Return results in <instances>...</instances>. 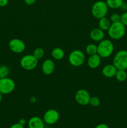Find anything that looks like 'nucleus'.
I'll use <instances>...</instances> for the list:
<instances>
[{
	"mask_svg": "<svg viewBox=\"0 0 127 128\" xmlns=\"http://www.w3.org/2000/svg\"><path fill=\"white\" fill-rule=\"evenodd\" d=\"M110 20L112 22H117L120 21V15L118 13H113L110 17Z\"/></svg>",
	"mask_w": 127,
	"mask_h": 128,
	"instance_id": "24",
	"label": "nucleus"
},
{
	"mask_svg": "<svg viewBox=\"0 0 127 128\" xmlns=\"http://www.w3.org/2000/svg\"><path fill=\"white\" fill-rule=\"evenodd\" d=\"M85 51L90 56L97 54V46L94 44H89L86 46Z\"/></svg>",
	"mask_w": 127,
	"mask_h": 128,
	"instance_id": "20",
	"label": "nucleus"
},
{
	"mask_svg": "<svg viewBox=\"0 0 127 128\" xmlns=\"http://www.w3.org/2000/svg\"><path fill=\"white\" fill-rule=\"evenodd\" d=\"M24 1L27 5H32L36 2V0H24Z\"/></svg>",
	"mask_w": 127,
	"mask_h": 128,
	"instance_id": "29",
	"label": "nucleus"
},
{
	"mask_svg": "<svg viewBox=\"0 0 127 128\" xmlns=\"http://www.w3.org/2000/svg\"><path fill=\"white\" fill-rule=\"evenodd\" d=\"M111 24L112 22L110 20V19H108V18L103 17L102 18L99 19V21H98V27L99 28H100L101 30L104 31H108V30L109 29V28L110 27Z\"/></svg>",
	"mask_w": 127,
	"mask_h": 128,
	"instance_id": "16",
	"label": "nucleus"
},
{
	"mask_svg": "<svg viewBox=\"0 0 127 128\" xmlns=\"http://www.w3.org/2000/svg\"><path fill=\"white\" fill-rule=\"evenodd\" d=\"M38 60L32 54H27L22 57L20 61L21 66L25 70L31 71L37 67Z\"/></svg>",
	"mask_w": 127,
	"mask_h": 128,
	"instance_id": "6",
	"label": "nucleus"
},
{
	"mask_svg": "<svg viewBox=\"0 0 127 128\" xmlns=\"http://www.w3.org/2000/svg\"><path fill=\"white\" fill-rule=\"evenodd\" d=\"M108 6L106 2L103 1H98L95 2L92 7L91 12L93 17L97 19H100L105 17L108 12Z\"/></svg>",
	"mask_w": 127,
	"mask_h": 128,
	"instance_id": "3",
	"label": "nucleus"
},
{
	"mask_svg": "<svg viewBox=\"0 0 127 128\" xmlns=\"http://www.w3.org/2000/svg\"><path fill=\"white\" fill-rule=\"evenodd\" d=\"M18 122L19 124H21V125H22V126H24V125L26 124V120L24 118H21L19 120Z\"/></svg>",
	"mask_w": 127,
	"mask_h": 128,
	"instance_id": "31",
	"label": "nucleus"
},
{
	"mask_svg": "<svg viewBox=\"0 0 127 128\" xmlns=\"http://www.w3.org/2000/svg\"><path fill=\"white\" fill-rule=\"evenodd\" d=\"M1 101H2V94L0 92V103L1 102Z\"/></svg>",
	"mask_w": 127,
	"mask_h": 128,
	"instance_id": "32",
	"label": "nucleus"
},
{
	"mask_svg": "<svg viewBox=\"0 0 127 128\" xmlns=\"http://www.w3.org/2000/svg\"><path fill=\"white\" fill-rule=\"evenodd\" d=\"M51 56L54 60H61L64 57L65 52L61 48H55L51 52Z\"/></svg>",
	"mask_w": 127,
	"mask_h": 128,
	"instance_id": "17",
	"label": "nucleus"
},
{
	"mask_svg": "<svg viewBox=\"0 0 127 128\" xmlns=\"http://www.w3.org/2000/svg\"><path fill=\"white\" fill-rule=\"evenodd\" d=\"M16 88L15 82L8 77L0 79V92L2 94H9L13 92Z\"/></svg>",
	"mask_w": 127,
	"mask_h": 128,
	"instance_id": "7",
	"label": "nucleus"
},
{
	"mask_svg": "<svg viewBox=\"0 0 127 128\" xmlns=\"http://www.w3.org/2000/svg\"></svg>",
	"mask_w": 127,
	"mask_h": 128,
	"instance_id": "33",
	"label": "nucleus"
},
{
	"mask_svg": "<svg viewBox=\"0 0 127 128\" xmlns=\"http://www.w3.org/2000/svg\"><path fill=\"white\" fill-rule=\"evenodd\" d=\"M123 2V0H106L107 6L112 9L120 8Z\"/></svg>",
	"mask_w": 127,
	"mask_h": 128,
	"instance_id": "18",
	"label": "nucleus"
},
{
	"mask_svg": "<svg viewBox=\"0 0 127 128\" xmlns=\"http://www.w3.org/2000/svg\"><path fill=\"white\" fill-rule=\"evenodd\" d=\"M95 128H109V127H108V125L106 124L101 123V124H99L97 125V126L95 127Z\"/></svg>",
	"mask_w": 127,
	"mask_h": 128,
	"instance_id": "28",
	"label": "nucleus"
},
{
	"mask_svg": "<svg viewBox=\"0 0 127 128\" xmlns=\"http://www.w3.org/2000/svg\"><path fill=\"white\" fill-rule=\"evenodd\" d=\"M117 69L114 65L112 64H107L102 68V73L105 77L108 78H111L115 76L116 73H117Z\"/></svg>",
	"mask_w": 127,
	"mask_h": 128,
	"instance_id": "12",
	"label": "nucleus"
},
{
	"mask_svg": "<svg viewBox=\"0 0 127 128\" xmlns=\"http://www.w3.org/2000/svg\"><path fill=\"white\" fill-rule=\"evenodd\" d=\"M90 37L93 41L100 42L104 39L105 33L103 30L99 28L93 29L90 32Z\"/></svg>",
	"mask_w": 127,
	"mask_h": 128,
	"instance_id": "13",
	"label": "nucleus"
},
{
	"mask_svg": "<svg viewBox=\"0 0 127 128\" xmlns=\"http://www.w3.org/2000/svg\"><path fill=\"white\" fill-rule=\"evenodd\" d=\"M10 72L9 68L7 66L2 65L0 66V79L7 78Z\"/></svg>",
	"mask_w": 127,
	"mask_h": 128,
	"instance_id": "21",
	"label": "nucleus"
},
{
	"mask_svg": "<svg viewBox=\"0 0 127 128\" xmlns=\"http://www.w3.org/2000/svg\"><path fill=\"white\" fill-rule=\"evenodd\" d=\"M89 104L92 107H98L100 104V100L97 96H92L90 100Z\"/></svg>",
	"mask_w": 127,
	"mask_h": 128,
	"instance_id": "23",
	"label": "nucleus"
},
{
	"mask_svg": "<svg viewBox=\"0 0 127 128\" xmlns=\"http://www.w3.org/2000/svg\"><path fill=\"white\" fill-rule=\"evenodd\" d=\"M120 22L123 25L127 26V11H125L122 15H120Z\"/></svg>",
	"mask_w": 127,
	"mask_h": 128,
	"instance_id": "25",
	"label": "nucleus"
},
{
	"mask_svg": "<svg viewBox=\"0 0 127 128\" xmlns=\"http://www.w3.org/2000/svg\"><path fill=\"white\" fill-rule=\"evenodd\" d=\"M36 58L37 60H41L44 56V51L41 48H37L34 51L33 54H32Z\"/></svg>",
	"mask_w": 127,
	"mask_h": 128,
	"instance_id": "22",
	"label": "nucleus"
},
{
	"mask_svg": "<svg viewBox=\"0 0 127 128\" xmlns=\"http://www.w3.org/2000/svg\"><path fill=\"white\" fill-rule=\"evenodd\" d=\"M55 70V63L52 60H46L42 64V71L46 75H51Z\"/></svg>",
	"mask_w": 127,
	"mask_h": 128,
	"instance_id": "11",
	"label": "nucleus"
},
{
	"mask_svg": "<svg viewBox=\"0 0 127 128\" xmlns=\"http://www.w3.org/2000/svg\"><path fill=\"white\" fill-rule=\"evenodd\" d=\"M29 128H44V121L38 116L31 118L28 121Z\"/></svg>",
	"mask_w": 127,
	"mask_h": 128,
	"instance_id": "14",
	"label": "nucleus"
},
{
	"mask_svg": "<svg viewBox=\"0 0 127 128\" xmlns=\"http://www.w3.org/2000/svg\"><path fill=\"white\" fill-rule=\"evenodd\" d=\"M9 0H0V7H4L8 4Z\"/></svg>",
	"mask_w": 127,
	"mask_h": 128,
	"instance_id": "26",
	"label": "nucleus"
},
{
	"mask_svg": "<svg viewBox=\"0 0 127 128\" xmlns=\"http://www.w3.org/2000/svg\"><path fill=\"white\" fill-rule=\"evenodd\" d=\"M126 33V26L120 21L112 22L110 27L108 30V34L110 38L113 40H118L122 39Z\"/></svg>",
	"mask_w": 127,
	"mask_h": 128,
	"instance_id": "1",
	"label": "nucleus"
},
{
	"mask_svg": "<svg viewBox=\"0 0 127 128\" xmlns=\"http://www.w3.org/2000/svg\"><path fill=\"white\" fill-rule=\"evenodd\" d=\"M115 77L116 78V80L119 82L125 81L127 78V73L126 72V70H118Z\"/></svg>",
	"mask_w": 127,
	"mask_h": 128,
	"instance_id": "19",
	"label": "nucleus"
},
{
	"mask_svg": "<svg viewBox=\"0 0 127 128\" xmlns=\"http://www.w3.org/2000/svg\"><path fill=\"white\" fill-rule=\"evenodd\" d=\"M101 58H102L98 54L90 56L87 61V64L88 67L90 68L91 69L97 68L101 63Z\"/></svg>",
	"mask_w": 127,
	"mask_h": 128,
	"instance_id": "15",
	"label": "nucleus"
},
{
	"mask_svg": "<svg viewBox=\"0 0 127 128\" xmlns=\"http://www.w3.org/2000/svg\"><path fill=\"white\" fill-rule=\"evenodd\" d=\"M114 50V46L110 40L103 39L100 41L97 46V54L103 58L110 57L113 54Z\"/></svg>",
	"mask_w": 127,
	"mask_h": 128,
	"instance_id": "2",
	"label": "nucleus"
},
{
	"mask_svg": "<svg viewBox=\"0 0 127 128\" xmlns=\"http://www.w3.org/2000/svg\"><path fill=\"white\" fill-rule=\"evenodd\" d=\"M10 128H24V126H22L21 124L17 122V123H15L14 124H12V126L10 127Z\"/></svg>",
	"mask_w": 127,
	"mask_h": 128,
	"instance_id": "27",
	"label": "nucleus"
},
{
	"mask_svg": "<svg viewBox=\"0 0 127 128\" xmlns=\"http://www.w3.org/2000/svg\"><path fill=\"white\" fill-rule=\"evenodd\" d=\"M120 8H121V10H123V11H127V2H123V3H122V4L121 5V6Z\"/></svg>",
	"mask_w": 127,
	"mask_h": 128,
	"instance_id": "30",
	"label": "nucleus"
},
{
	"mask_svg": "<svg viewBox=\"0 0 127 128\" xmlns=\"http://www.w3.org/2000/svg\"><path fill=\"white\" fill-rule=\"evenodd\" d=\"M85 60V56L80 50H73L68 56V62L74 67L82 66Z\"/></svg>",
	"mask_w": 127,
	"mask_h": 128,
	"instance_id": "5",
	"label": "nucleus"
},
{
	"mask_svg": "<svg viewBox=\"0 0 127 128\" xmlns=\"http://www.w3.org/2000/svg\"><path fill=\"white\" fill-rule=\"evenodd\" d=\"M60 118V114L58 111L54 109L47 110L43 116V120L44 122L49 125L56 124Z\"/></svg>",
	"mask_w": 127,
	"mask_h": 128,
	"instance_id": "9",
	"label": "nucleus"
},
{
	"mask_svg": "<svg viewBox=\"0 0 127 128\" xmlns=\"http://www.w3.org/2000/svg\"><path fill=\"white\" fill-rule=\"evenodd\" d=\"M9 48L10 50L14 53H21L26 48L24 42L18 38H14L10 40L9 42Z\"/></svg>",
	"mask_w": 127,
	"mask_h": 128,
	"instance_id": "10",
	"label": "nucleus"
},
{
	"mask_svg": "<svg viewBox=\"0 0 127 128\" xmlns=\"http://www.w3.org/2000/svg\"><path fill=\"white\" fill-rule=\"evenodd\" d=\"M113 64L117 70H127V51L120 50L116 53L113 58Z\"/></svg>",
	"mask_w": 127,
	"mask_h": 128,
	"instance_id": "4",
	"label": "nucleus"
},
{
	"mask_svg": "<svg viewBox=\"0 0 127 128\" xmlns=\"http://www.w3.org/2000/svg\"><path fill=\"white\" fill-rule=\"evenodd\" d=\"M90 98L89 92L84 89L78 90L75 94V100L76 102L81 106H87L89 104Z\"/></svg>",
	"mask_w": 127,
	"mask_h": 128,
	"instance_id": "8",
	"label": "nucleus"
}]
</instances>
